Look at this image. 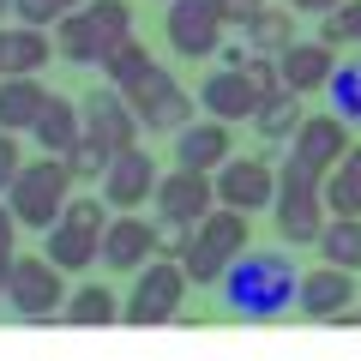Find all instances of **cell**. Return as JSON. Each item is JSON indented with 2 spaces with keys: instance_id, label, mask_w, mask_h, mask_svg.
Instances as JSON below:
<instances>
[{
  "instance_id": "obj_1",
  "label": "cell",
  "mask_w": 361,
  "mask_h": 361,
  "mask_svg": "<svg viewBox=\"0 0 361 361\" xmlns=\"http://www.w3.org/2000/svg\"><path fill=\"white\" fill-rule=\"evenodd\" d=\"M223 313L235 319H283L289 307H301V265L289 253H265V247H247L217 283Z\"/></svg>"
},
{
  "instance_id": "obj_2",
  "label": "cell",
  "mask_w": 361,
  "mask_h": 361,
  "mask_svg": "<svg viewBox=\"0 0 361 361\" xmlns=\"http://www.w3.org/2000/svg\"><path fill=\"white\" fill-rule=\"evenodd\" d=\"M66 199H73V169H66V157H49V151L30 157V163L13 175V187H6L13 217L25 223V229H42V235L61 223Z\"/></svg>"
},
{
  "instance_id": "obj_3",
  "label": "cell",
  "mask_w": 361,
  "mask_h": 361,
  "mask_svg": "<svg viewBox=\"0 0 361 361\" xmlns=\"http://www.w3.org/2000/svg\"><path fill=\"white\" fill-rule=\"evenodd\" d=\"M277 235H283L289 247H313L325 229V175L307 163H295V157H283V169H277Z\"/></svg>"
},
{
  "instance_id": "obj_4",
  "label": "cell",
  "mask_w": 361,
  "mask_h": 361,
  "mask_svg": "<svg viewBox=\"0 0 361 361\" xmlns=\"http://www.w3.org/2000/svg\"><path fill=\"white\" fill-rule=\"evenodd\" d=\"M103 229H109V199L103 193H73L66 211H61V223L42 235V253L73 277V271L97 265V253H103Z\"/></svg>"
},
{
  "instance_id": "obj_5",
  "label": "cell",
  "mask_w": 361,
  "mask_h": 361,
  "mask_svg": "<svg viewBox=\"0 0 361 361\" xmlns=\"http://www.w3.org/2000/svg\"><path fill=\"white\" fill-rule=\"evenodd\" d=\"M253 247V229H247V211H229V205H217L205 223L193 229V247H187V277H193L199 289H217L223 283V271L235 265V259Z\"/></svg>"
},
{
  "instance_id": "obj_6",
  "label": "cell",
  "mask_w": 361,
  "mask_h": 361,
  "mask_svg": "<svg viewBox=\"0 0 361 361\" xmlns=\"http://www.w3.org/2000/svg\"><path fill=\"white\" fill-rule=\"evenodd\" d=\"M66 271L54 265L49 253H25V259H13V277H6V301H13V313L18 319H61V307H66V283H61Z\"/></svg>"
},
{
  "instance_id": "obj_7",
  "label": "cell",
  "mask_w": 361,
  "mask_h": 361,
  "mask_svg": "<svg viewBox=\"0 0 361 361\" xmlns=\"http://www.w3.org/2000/svg\"><path fill=\"white\" fill-rule=\"evenodd\" d=\"M187 289H193L187 265H180V259H157V265L139 271V283H133L121 319H127V325H163V319L180 313V295H187Z\"/></svg>"
},
{
  "instance_id": "obj_8",
  "label": "cell",
  "mask_w": 361,
  "mask_h": 361,
  "mask_svg": "<svg viewBox=\"0 0 361 361\" xmlns=\"http://www.w3.org/2000/svg\"><path fill=\"white\" fill-rule=\"evenodd\" d=\"M223 0H169L163 13V37L180 61H211L223 49Z\"/></svg>"
},
{
  "instance_id": "obj_9",
  "label": "cell",
  "mask_w": 361,
  "mask_h": 361,
  "mask_svg": "<svg viewBox=\"0 0 361 361\" xmlns=\"http://www.w3.org/2000/svg\"><path fill=\"white\" fill-rule=\"evenodd\" d=\"M133 109H139V121L151 133H180V127H193V109H199V97H187V90L175 85V73L169 66H151V73L139 78L133 90H121Z\"/></svg>"
},
{
  "instance_id": "obj_10",
  "label": "cell",
  "mask_w": 361,
  "mask_h": 361,
  "mask_svg": "<svg viewBox=\"0 0 361 361\" xmlns=\"http://www.w3.org/2000/svg\"><path fill=\"white\" fill-rule=\"evenodd\" d=\"M217 205H229V211H271L277 205V169L265 163V157H229V163L217 169Z\"/></svg>"
},
{
  "instance_id": "obj_11",
  "label": "cell",
  "mask_w": 361,
  "mask_h": 361,
  "mask_svg": "<svg viewBox=\"0 0 361 361\" xmlns=\"http://www.w3.org/2000/svg\"><path fill=\"white\" fill-rule=\"evenodd\" d=\"M78 115H85V139H97L103 151H133L139 145V109L121 97L115 85H103V90H90L85 103H78Z\"/></svg>"
},
{
  "instance_id": "obj_12",
  "label": "cell",
  "mask_w": 361,
  "mask_h": 361,
  "mask_svg": "<svg viewBox=\"0 0 361 361\" xmlns=\"http://www.w3.org/2000/svg\"><path fill=\"white\" fill-rule=\"evenodd\" d=\"M103 187V199H109V211H139V205H151L157 199V157L151 151H115L109 157V175L97 180Z\"/></svg>"
},
{
  "instance_id": "obj_13",
  "label": "cell",
  "mask_w": 361,
  "mask_h": 361,
  "mask_svg": "<svg viewBox=\"0 0 361 361\" xmlns=\"http://www.w3.org/2000/svg\"><path fill=\"white\" fill-rule=\"evenodd\" d=\"M217 211V180L199 175V169H169L157 175V217H175V223H205Z\"/></svg>"
},
{
  "instance_id": "obj_14",
  "label": "cell",
  "mask_w": 361,
  "mask_h": 361,
  "mask_svg": "<svg viewBox=\"0 0 361 361\" xmlns=\"http://www.w3.org/2000/svg\"><path fill=\"white\" fill-rule=\"evenodd\" d=\"M157 253H163V247H157V223H145L139 211H115L109 229H103V253L97 259H103L109 271H145Z\"/></svg>"
},
{
  "instance_id": "obj_15",
  "label": "cell",
  "mask_w": 361,
  "mask_h": 361,
  "mask_svg": "<svg viewBox=\"0 0 361 361\" xmlns=\"http://www.w3.org/2000/svg\"><path fill=\"white\" fill-rule=\"evenodd\" d=\"M289 157L307 169H337L349 157V121L343 115H301V127L289 133Z\"/></svg>"
},
{
  "instance_id": "obj_16",
  "label": "cell",
  "mask_w": 361,
  "mask_h": 361,
  "mask_svg": "<svg viewBox=\"0 0 361 361\" xmlns=\"http://www.w3.org/2000/svg\"><path fill=\"white\" fill-rule=\"evenodd\" d=\"M235 157V133L229 121H193V127H180L175 133V163L180 169H199V175H217L223 163Z\"/></svg>"
},
{
  "instance_id": "obj_17",
  "label": "cell",
  "mask_w": 361,
  "mask_h": 361,
  "mask_svg": "<svg viewBox=\"0 0 361 361\" xmlns=\"http://www.w3.org/2000/svg\"><path fill=\"white\" fill-rule=\"evenodd\" d=\"M349 301H355V271H343V265L301 271V313L307 319H343Z\"/></svg>"
},
{
  "instance_id": "obj_18",
  "label": "cell",
  "mask_w": 361,
  "mask_h": 361,
  "mask_svg": "<svg viewBox=\"0 0 361 361\" xmlns=\"http://www.w3.org/2000/svg\"><path fill=\"white\" fill-rule=\"evenodd\" d=\"M199 109H205L211 121H253V109H259V97H253V85L241 78V66H217V73H205V85H199Z\"/></svg>"
},
{
  "instance_id": "obj_19",
  "label": "cell",
  "mask_w": 361,
  "mask_h": 361,
  "mask_svg": "<svg viewBox=\"0 0 361 361\" xmlns=\"http://www.w3.org/2000/svg\"><path fill=\"white\" fill-rule=\"evenodd\" d=\"M277 66H283V85L295 90V97H307V90H325L337 73V49H325L319 37L313 42H289L283 54H277Z\"/></svg>"
},
{
  "instance_id": "obj_20",
  "label": "cell",
  "mask_w": 361,
  "mask_h": 361,
  "mask_svg": "<svg viewBox=\"0 0 361 361\" xmlns=\"http://www.w3.org/2000/svg\"><path fill=\"white\" fill-rule=\"evenodd\" d=\"M42 103H49V90L37 73H0V127L6 133H30Z\"/></svg>"
},
{
  "instance_id": "obj_21",
  "label": "cell",
  "mask_w": 361,
  "mask_h": 361,
  "mask_svg": "<svg viewBox=\"0 0 361 361\" xmlns=\"http://www.w3.org/2000/svg\"><path fill=\"white\" fill-rule=\"evenodd\" d=\"M30 133H37V145H42L49 157H66L78 139H85V115H78V103H66V97H49Z\"/></svg>"
},
{
  "instance_id": "obj_22",
  "label": "cell",
  "mask_w": 361,
  "mask_h": 361,
  "mask_svg": "<svg viewBox=\"0 0 361 361\" xmlns=\"http://www.w3.org/2000/svg\"><path fill=\"white\" fill-rule=\"evenodd\" d=\"M54 42H61V61H73V66H103V61H109V42H103V30L90 25V13H85V6L61 18Z\"/></svg>"
},
{
  "instance_id": "obj_23",
  "label": "cell",
  "mask_w": 361,
  "mask_h": 361,
  "mask_svg": "<svg viewBox=\"0 0 361 361\" xmlns=\"http://www.w3.org/2000/svg\"><path fill=\"white\" fill-rule=\"evenodd\" d=\"M325 211L331 217H361V145H349L343 163L325 169Z\"/></svg>"
},
{
  "instance_id": "obj_24",
  "label": "cell",
  "mask_w": 361,
  "mask_h": 361,
  "mask_svg": "<svg viewBox=\"0 0 361 361\" xmlns=\"http://www.w3.org/2000/svg\"><path fill=\"white\" fill-rule=\"evenodd\" d=\"M61 319H66V325H115V319H121V295H115L109 283H78L73 295H66Z\"/></svg>"
},
{
  "instance_id": "obj_25",
  "label": "cell",
  "mask_w": 361,
  "mask_h": 361,
  "mask_svg": "<svg viewBox=\"0 0 361 361\" xmlns=\"http://www.w3.org/2000/svg\"><path fill=\"white\" fill-rule=\"evenodd\" d=\"M54 61V37L37 25H13L6 30V73H42Z\"/></svg>"
},
{
  "instance_id": "obj_26",
  "label": "cell",
  "mask_w": 361,
  "mask_h": 361,
  "mask_svg": "<svg viewBox=\"0 0 361 361\" xmlns=\"http://www.w3.org/2000/svg\"><path fill=\"white\" fill-rule=\"evenodd\" d=\"M247 49L253 54H283L289 42H295V13H289V6H265V13L259 18H247Z\"/></svg>"
},
{
  "instance_id": "obj_27",
  "label": "cell",
  "mask_w": 361,
  "mask_h": 361,
  "mask_svg": "<svg viewBox=\"0 0 361 361\" xmlns=\"http://www.w3.org/2000/svg\"><path fill=\"white\" fill-rule=\"evenodd\" d=\"M295 127H301V97L295 90H277V97H265V103L253 109V133L265 145H283Z\"/></svg>"
},
{
  "instance_id": "obj_28",
  "label": "cell",
  "mask_w": 361,
  "mask_h": 361,
  "mask_svg": "<svg viewBox=\"0 0 361 361\" xmlns=\"http://www.w3.org/2000/svg\"><path fill=\"white\" fill-rule=\"evenodd\" d=\"M313 247L325 253V265L361 271V217H325V229H319Z\"/></svg>"
},
{
  "instance_id": "obj_29",
  "label": "cell",
  "mask_w": 361,
  "mask_h": 361,
  "mask_svg": "<svg viewBox=\"0 0 361 361\" xmlns=\"http://www.w3.org/2000/svg\"><path fill=\"white\" fill-rule=\"evenodd\" d=\"M151 49H145V42H115V49H109V61H103V73H109V85H115V90H133V85H139V78L145 73H151Z\"/></svg>"
},
{
  "instance_id": "obj_30",
  "label": "cell",
  "mask_w": 361,
  "mask_h": 361,
  "mask_svg": "<svg viewBox=\"0 0 361 361\" xmlns=\"http://www.w3.org/2000/svg\"><path fill=\"white\" fill-rule=\"evenodd\" d=\"M325 97H331V115H343L349 127H361V61H337Z\"/></svg>"
},
{
  "instance_id": "obj_31",
  "label": "cell",
  "mask_w": 361,
  "mask_h": 361,
  "mask_svg": "<svg viewBox=\"0 0 361 361\" xmlns=\"http://www.w3.org/2000/svg\"><path fill=\"white\" fill-rule=\"evenodd\" d=\"M85 13H90V25L103 30L109 49L133 37V6H127V0H85Z\"/></svg>"
},
{
  "instance_id": "obj_32",
  "label": "cell",
  "mask_w": 361,
  "mask_h": 361,
  "mask_svg": "<svg viewBox=\"0 0 361 361\" xmlns=\"http://www.w3.org/2000/svg\"><path fill=\"white\" fill-rule=\"evenodd\" d=\"M241 78L253 85L259 103H265V97H277V90H289V85H283V66H277V54H247V61H241Z\"/></svg>"
},
{
  "instance_id": "obj_33",
  "label": "cell",
  "mask_w": 361,
  "mask_h": 361,
  "mask_svg": "<svg viewBox=\"0 0 361 361\" xmlns=\"http://www.w3.org/2000/svg\"><path fill=\"white\" fill-rule=\"evenodd\" d=\"M109 157H115V151H103L97 139H78L73 151H66V169H73V180H103L109 175Z\"/></svg>"
},
{
  "instance_id": "obj_34",
  "label": "cell",
  "mask_w": 361,
  "mask_h": 361,
  "mask_svg": "<svg viewBox=\"0 0 361 361\" xmlns=\"http://www.w3.org/2000/svg\"><path fill=\"white\" fill-rule=\"evenodd\" d=\"M193 229H199V223L157 217V247H163V259H187V247H193Z\"/></svg>"
},
{
  "instance_id": "obj_35",
  "label": "cell",
  "mask_w": 361,
  "mask_h": 361,
  "mask_svg": "<svg viewBox=\"0 0 361 361\" xmlns=\"http://www.w3.org/2000/svg\"><path fill=\"white\" fill-rule=\"evenodd\" d=\"M13 13H18V25H37V30H54L66 18L54 0H13Z\"/></svg>"
},
{
  "instance_id": "obj_36",
  "label": "cell",
  "mask_w": 361,
  "mask_h": 361,
  "mask_svg": "<svg viewBox=\"0 0 361 361\" xmlns=\"http://www.w3.org/2000/svg\"><path fill=\"white\" fill-rule=\"evenodd\" d=\"M25 169V151H18V133L0 127V199H6V187H13V175Z\"/></svg>"
},
{
  "instance_id": "obj_37",
  "label": "cell",
  "mask_w": 361,
  "mask_h": 361,
  "mask_svg": "<svg viewBox=\"0 0 361 361\" xmlns=\"http://www.w3.org/2000/svg\"><path fill=\"white\" fill-rule=\"evenodd\" d=\"M319 42H325V49H343V42H349L343 13H319Z\"/></svg>"
},
{
  "instance_id": "obj_38",
  "label": "cell",
  "mask_w": 361,
  "mask_h": 361,
  "mask_svg": "<svg viewBox=\"0 0 361 361\" xmlns=\"http://www.w3.org/2000/svg\"><path fill=\"white\" fill-rule=\"evenodd\" d=\"M265 13V0H223V18L229 25H247V18H259Z\"/></svg>"
},
{
  "instance_id": "obj_39",
  "label": "cell",
  "mask_w": 361,
  "mask_h": 361,
  "mask_svg": "<svg viewBox=\"0 0 361 361\" xmlns=\"http://www.w3.org/2000/svg\"><path fill=\"white\" fill-rule=\"evenodd\" d=\"M18 229H25V223L13 217V205H0V253H13V241H18Z\"/></svg>"
},
{
  "instance_id": "obj_40",
  "label": "cell",
  "mask_w": 361,
  "mask_h": 361,
  "mask_svg": "<svg viewBox=\"0 0 361 361\" xmlns=\"http://www.w3.org/2000/svg\"><path fill=\"white\" fill-rule=\"evenodd\" d=\"M337 13H343V25H349V42H361V0H343Z\"/></svg>"
},
{
  "instance_id": "obj_41",
  "label": "cell",
  "mask_w": 361,
  "mask_h": 361,
  "mask_svg": "<svg viewBox=\"0 0 361 361\" xmlns=\"http://www.w3.org/2000/svg\"><path fill=\"white\" fill-rule=\"evenodd\" d=\"M289 13H337V6H343V0H283Z\"/></svg>"
},
{
  "instance_id": "obj_42",
  "label": "cell",
  "mask_w": 361,
  "mask_h": 361,
  "mask_svg": "<svg viewBox=\"0 0 361 361\" xmlns=\"http://www.w3.org/2000/svg\"><path fill=\"white\" fill-rule=\"evenodd\" d=\"M247 54H253V49H241V42H229V49H217V61H223V66H241Z\"/></svg>"
},
{
  "instance_id": "obj_43",
  "label": "cell",
  "mask_w": 361,
  "mask_h": 361,
  "mask_svg": "<svg viewBox=\"0 0 361 361\" xmlns=\"http://www.w3.org/2000/svg\"><path fill=\"white\" fill-rule=\"evenodd\" d=\"M6 277H13V253H0V301H6Z\"/></svg>"
},
{
  "instance_id": "obj_44",
  "label": "cell",
  "mask_w": 361,
  "mask_h": 361,
  "mask_svg": "<svg viewBox=\"0 0 361 361\" xmlns=\"http://www.w3.org/2000/svg\"><path fill=\"white\" fill-rule=\"evenodd\" d=\"M54 6H61V13H78V6H85V0H54Z\"/></svg>"
},
{
  "instance_id": "obj_45",
  "label": "cell",
  "mask_w": 361,
  "mask_h": 361,
  "mask_svg": "<svg viewBox=\"0 0 361 361\" xmlns=\"http://www.w3.org/2000/svg\"><path fill=\"white\" fill-rule=\"evenodd\" d=\"M0 73H6V30H0Z\"/></svg>"
},
{
  "instance_id": "obj_46",
  "label": "cell",
  "mask_w": 361,
  "mask_h": 361,
  "mask_svg": "<svg viewBox=\"0 0 361 361\" xmlns=\"http://www.w3.org/2000/svg\"><path fill=\"white\" fill-rule=\"evenodd\" d=\"M6 13H13V0H0V18H6Z\"/></svg>"
},
{
  "instance_id": "obj_47",
  "label": "cell",
  "mask_w": 361,
  "mask_h": 361,
  "mask_svg": "<svg viewBox=\"0 0 361 361\" xmlns=\"http://www.w3.org/2000/svg\"><path fill=\"white\" fill-rule=\"evenodd\" d=\"M349 319H355V325H361V307H355V313H349Z\"/></svg>"
},
{
  "instance_id": "obj_48",
  "label": "cell",
  "mask_w": 361,
  "mask_h": 361,
  "mask_svg": "<svg viewBox=\"0 0 361 361\" xmlns=\"http://www.w3.org/2000/svg\"><path fill=\"white\" fill-rule=\"evenodd\" d=\"M163 6H169V0H163Z\"/></svg>"
}]
</instances>
